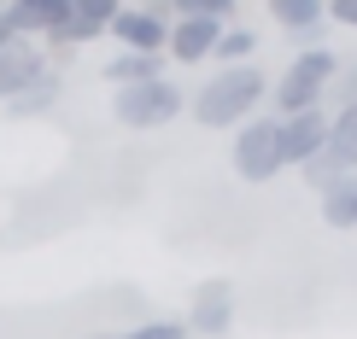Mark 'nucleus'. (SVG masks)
Returning <instances> with one entry per match:
<instances>
[{
    "mask_svg": "<svg viewBox=\"0 0 357 339\" xmlns=\"http://www.w3.org/2000/svg\"><path fill=\"white\" fill-rule=\"evenodd\" d=\"M264 106H270V77L258 65H217V77H205L188 94V111L199 129H241Z\"/></svg>",
    "mask_w": 357,
    "mask_h": 339,
    "instance_id": "obj_1",
    "label": "nucleus"
},
{
    "mask_svg": "<svg viewBox=\"0 0 357 339\" xmlns=\"http://www.w3.org/2000/svg\"><path fill=\"white\" fill-rule=\"evenodd\" d=\"M334 70H340V53H334V47H305V53H293V65L270 82V106H275V117H293V111L322 106V94H328Z\"/></svg>",
    "mask_w": 357,
    "mask_h": 339,
    "instance_id": "obj_2",
    "label": "nucleus"
},
{
    "mask_svg": "<svg viewBox=\"0 0 357 339\" xmlns=\"http://www.w3.org/2000/svg\"><path fill=\"white\" fill-rule=\"evenodd\" d=\"M188 111V94L176 77H153V82H129V88H112V117L123 129H165Z\"/></svg>",
    "mask_w": 357,
    "mask_h": 339,
    "instance_id": "obj_3",
    "label": "nucleus"
},
{
    "mask_svg": "<svg viewBox=\"0 0 357 339\" xmlns=\"http://www.w3.org/2000/svg\"><path fill=\"white\" fill-rule=\"evenodd\" d=\"M229 164H234V175L252 182V187L275 182V175L287 170V158H281V117H275V111H258V117H246V123L234 129Z\"/></svg>",
    "mask_w": 357,
    "mask_h": 339,
    "instance_id": "obj_4",
    "label": "nucleus"
},
{
    "mask_svg": "<svg viewBox=\"0 0 357 339\" xmlns=\"http://www.w3.org/2000/svg\"><path fill=\"white\" fill-rule=\"evenodd\" d=\"M234 281H222V275H205L199 287H193V299H188V316H182V328L188 339L199 333V339H222V333H234Z\"/></svg>",
    "mask_w": 357,
    "mask_h": 339,
    "instance_id": "obj_5",
    "label": "nucleus"
},
{
    "mask_svg": "<svg viewBox=\"0 0 357 339\" xmlns=\"http://www.w3.org/2000/svg\"><path fill=\"white\" fill-rule=\"evenodd\" d=\"M106 36L117 41V53H158V58H165V41H170V18H165L158 6H129V0H123Z\"/></svg>",
    "mask_w": 357,
    "mask_h": 339,
    "instance_id": "obj_6",
    "label": "nucleus"
},
{
    "mask_svg": "<svg viewBox=\"0 0 357 339\" xmlns=\"http://www.w3.org/2000/svg\"><path fill=\"white\" fill-rule=\"evenodd\" d=\"M328 146V106H310V111H293L281 117V158L287 170H299L305 158H317Z\"/></svg>",
    "mask_w": 357,
    "mask_h": 339,
    "instance_id": "obj_7",
    "label": "nucleus"
},
{
    "mask_svg": "<svg viewBox=\"0 0 357 339\" xmlns=\"http://www.w3.org/2000/svg\"><path fill=\"white\" fill-rule=\"evenodd\" d=\"M217 36H222V24H217V18H170L165 58H170V65H211Z\"/></svg>",
    "mask_w": 357,
    "mask_h": 339,
    "instance_id": "obj_8",
    "label": "nucleus"
},
{
    "mask_svg": "<svg viewBox=\"0 0 357 339\" xmlns=\"http://www.w3.org/2000/svg\"><path fill=\"white\" fill-rule=\"evenodd\" d=\"M47 47H41V41H6V47H0V106H6L12 94H24L29 82L36 77H47Z\"/></svg>",
    "mask_w": 357,
    "mask_h": 339,
    "instance_id": "obj_9",
    "label": "nucleus"
},
{
    "mask_svg": "<svg viewBox=\"0 0 357 339\" xmlns=\"http://www.w3.org/2000/svg\"><path fill=\"white\" fill-rule=\"evenodd\" d=\"M264 12L275 18V29H287V41L328 29V6H322V0H264Z\"/></svg>",
    "mask_w": 357,
    "mask_h": 339,
    "instance_id": "obj_10",
    "label": "nucleus"
},
{
    "mask_svg": "<svg viewBox=\"0 0 357 339\" xmlns=\"http://www.w3.org/2000/svg\"><path fill=\"white\" fill-rule=\"evenodd\" d=\"M317 211H322V223H328L334 234H351L357 228V175H340L334 187H322Z\"/></svg>",
    "mask_w": 357,
    "mask_h": 339,
    "instance_id": "obj_11",
    "label": "nucleus"
},
{
    "mask_svg": "<svg viewBox=\"0 0 357 339\" xmlns=\"http://www.w3.org/2000/svg\"><path fill=\"white\" fill-rule=\"evenodd\" d=\"M59 94H65V82H59V70H47V77H36L24 94H12V100H6V111L18 117V123H24V117H47V111L59 106Z\"/></svg>",
    "mask_w": 357,
    "mask_h": 339,
    "instance_id": "obj_12",
    "label": "nucleus"
},
{
    "mask_svg": "<svg viewBox=\"0 0 357 339\" xmlns=\"http://www.w3.org/2000/svg\"><path fill=\"white\" fill-rule=\"evenodd\" d=\"M100 77H106L112 88H129V82H153V77H165V58H158V53H112Z\"/></svg>",
    "mask_w": 357,
    "mask_h": 339,
    "instance_id": "obj_13",
    "label": "nucleus"
},
{
    "mask_svg": "<svg viewBox=\"0 0 357 339\" xmlns=\"http://www.w3.org/2000/svg\"><path fill=\"white\" fill-rule=\"evenodd\" d=\"M258 47H264L258 29H246V24H222L211 65H258Z\"/></svg>",
    "mask_w": 357,
    "mask_h": 339,
    "instance_id": "obj_14",
    "label": "nucleus"
},
{
    "mask_svg": "<svg viewBox=\"0 0 357 339\" xmlns=\"http://www.w3.org/2000/svg\"><path fill=\"white\" fill-rule=\"evenodd\" d=\"M328 152L357 175V100L340 106V111H328Z\"/></svg>",
    "mask_w": 357,
    "mask_h": 339,
    "instance_id": "obj_15",
    "label": "nucleus"
},
{
    "mask_svg": "<svg viewBox=\"0 0 357 339\" xmlns=\"http://www.w3.org/2000/svg\"><path fill=\"white\" fill-rule=\"evenodd\" d=\"M299 175H305V187H310V194H322V187H334L340 175H351V170L340 164V158L328 152V146H322L317 158H305V164H299Z\"/></svg>",
    "mask_w": 357,
    "mask_h": 339,
    "instance_id": "obj_16",
    "label": "nucleus"
},
{
    "mask_svg": "<svg viewBox=\"0 0 357 339\" xmlns=\"http://www.w3.org/2000/svg\"><path fill=\"white\" fill-rule=\"evenodd\" d=\"M351 100H357V58H340V70H334L328 94H322V106L340 111V106H351Z\"/></svg>",
    "mask_w": 357,
    "mask_h": 339,
    "instance_id": "obj_17",
    "label": "nucleus"
},
{
    "mask_svg": "<svg viewBox=\"0 0 357 339\" xmlns=\"http://www.w3.org/2000/svg\"><path fill=\"white\" fill-rule=\"evenodd\" d=\"M117 339H188V328H182V316H146L135 328H123Z\"/></svg>",
    "mask_w": 357,
    "mask_h": 339,
    "instance_id": "obj_18",
    "label": "nucleus"
},
{
    "mask_svg": "<svg viewBox=\"0 0 357 339\" xmlns=\"http://www.w3.org/2000/svg\"><path fill=\"white\" fill-rule=\"evenodd\" d=\"M328 24H334V29H351V36H357V0H328Z\"/></svg>",
    "mask_w": 357,
    "mask_h": 339,
    "instance_id": "obj_19",
    "label": "nucleus"
},
{
    "mask_svg": "<svg viewBox=\"0 0 357 339\" xmlns=\"http://www.w3.org/2000/svg\"><path fill=\"white\" fill-rule=\"evenodd\" d=\"M6 6H24V12H36V18H41V24H47V18H53V6H59V0H6Z\"/></svg>",
    "mask_w": 357,
    "mask_h": 339,
    "instance_id": "obj_20",
    "label": "nucleus"
},
{
    "mask_svg": "<svg viewBox=\"0 0 357 339\" xmlns=\"http://www.w3.org/2000/svg\"><path fill=\"white\" fill-rule=\"evenodd\" d=\"M82 339H117V333H82Z\"/></svg>",
    "mask_w": 357,
    "mask_h": 339,
    "instance_id": "obj_21",
    "label": "nucleus"
},
{
    "mask_svg": "<svg viewBox=\"0 0 357 339\" xmlns=\"http://www.w3.org/2000/svg\"><path fill=\"white\" fill-rule=\"evenodd\" d=\"M129 6H146V0H129Z\"/></svg>",
    "mask_w": 357,
    "mask_h": 339,
    "instance_id": "obj_22",
    "label": "nucleus"
},
{
    "mask_svg": "<svg viewBox=\"0 0 357 339\" xmlns=\"http://www.w3.org/2000/svg\"><path fill=\"white\" fill-rule=\"evenodd\" d=\"M0 6H6V0H0Z\"/></svg>",
    "mask_w": 357,
    "mask_h": 339,
    "instance_id": "obj_23",
    "label": "nucleus"
}]
</instances>
